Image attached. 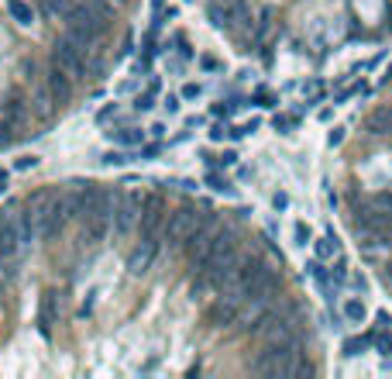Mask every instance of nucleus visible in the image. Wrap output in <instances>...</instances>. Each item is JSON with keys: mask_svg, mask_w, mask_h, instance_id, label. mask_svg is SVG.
<instances>
[{"mask_svg": "<svg viewBox=\"0 0 392 379\" xmlns=\"http://www.w3.org/2000/svg\"><path fill=\"white\" fill-rule=\"evenodd\" d=\"M62 18H66V35H73V39L83 42L86 48H93V45L107 35V21H104L100 14H93L86 4H76V7L69 4V11H66Z\"/></svg>", "mask_w": 392, "mask_h": 379, "instance_id": "obj_1", "label": "nucleus"}, {"mask_svg": "<svg viewBox=\"0 0 392 379\" xmlns=\"http://www.w3.org/2000/svg\"><path fill=\"white\" fill-rule=\"evenodd\" d=\"M300 352H296V345H275L269 341V348L265 352H258V359H255V373H262V376H300Z\"/></svg>", "mask_w": 392, "mask_h": 379, "instance_id": "obj_2", "label": "nucleus"}, {"mask_svg": "<svg viewBox=\"0 0 392 379\" xmlns=\"http://www.w3.org/2000/svg\"><path fill=\"white\" fill-rule=\"evenodd\" d=\"M73 214H69V200H66V193H45V200H41V211H38V235L41 238H55L62 228H66V221H69Z\"/></svg>", "mask_w": 392, "mask_h": 379, "instance_id": "obj_3", "label": "nucleus"}, {"mask_svg": "<svg viewBox=\"0 0 392 379\" xmlns=\"http://www.w3.org/2000/svg\"><path fill=\"white\" fill-rule=\"evenodd\" d=\"M86 45L76 42L73 35H66V39H59L55 42V66L66 73V76H73V80H83L86 76Z\"/></svg>", "mask_w": 392, "mask_h": 379, "instance_id": "obj_4", "label": "nucleus"}, {"mask_svg": "<svg viewBox=\"0 0 392 379\" xmlns=\"http://www.w3.org/2000/svg\"><path fill=\"white\" fill-rule=\"evenodd\" d=\"M200 221H203V214H196V207H179V211L169 217V224H165V242L169 245H183L196 231Z\"/></svg>", "mask_w": 392, "mask_h": 379, "instance_id": "obj_5", "label": "nucleus"}, {"mask_svg": "<svg viewBox=\"0 0 392 379\" xmlns=\"http://www.w3.org/2000/svg\"><path fill=\"white\" fill-rule=\"evenodd\" d=\"M162 217H165V197L162 193H148L145 204H141V221H138L141 242H155L158 228H162Z\"/></svg>", "mask_w": 392, "mask_h": 379, "instance_id": "obj_6", "label": "nucleus"}, {"mask_svg": "<svg viewBox=\"0 0 392 379\" xmlns=\"http://www.w3.org/2000/svg\"><path fill=\"white\" fill-rule=\"evenodd\" d=\"M141 197L138 193H124L118 204H114V228H118V235H131L134 228H138V221H141Z\"/></svg>", "mask_w": 392, "mask_h": 379, "instance_id": "obj_7", "label": "nucleus"}, {"mask_svg": "<svg viewBox=\"0 0 392 379\" xmlns=\"http://www.w3.org/2000/svg\"><path fill=\"white\" fill-rule=\"evenodd\" d=\"M45 86H48V93H52L55 107H66V104H69V97H73V76H66L59 66H52V69H48Z\"/></svg>", "mask_w": 392, "mask_h": 379, "instance_id": "obj_8", "label": "nucleus"}, {"mask_svg": "<svg viewBox=\"0 0 392 379\" xmlns=\"http://www.w3.org/2000/svg\"><path fill=\"white\" fill-rule=\"evenodd\" d=\"M152 259H155V242H141V249H134V255L127 259V269H131L134 276H141V273L152 266Z\"/></svg>", "mask_w": 392, "mask_h": 379, "instance_id": "obj_9", "label": "nucleus"}, {"mask_svg": "<svg viewBox=\"0 0 392 379\" xmlns=\"http://www.w3.org/2000/svg\"><path fill=\"white\" fill-rule=\"evenodd\" d=\"M368 131L372 135H392V107H379L368 118Z\"/></svg>", "mask_w": 392, "mask_h": 379, "instance_id": "obj_10", "label": "nucleus"}, {"mask_svg": "<svg viewBox=\"0 0 392 379\" xmlns=\"http://www.w3.org/2000/svg\"><path fill=\"white\" fill-rule=\"evenodd\" d=\"M234 317H237V303H234V300H227V296H224V300L210 310V321H214V324H231Z\"/></svg>", "mask_w": 392, "mask_h": 379, "instance_id": "obj_11", "label": "nucleus"}, {"mask_svg": "<svg viewBox=\"0 0 392 379\" xmlns=\"http://www.w3.org/2000/svg\"><path fill=\"white\" fill-rule=\"evenodd\" d=\"M7 11H10V18L21 21V25H31V21H35V11H31V4H24V0H7Z\"/></svg>", "mask_w": 392, "mask_h": 379, "instance_id": "obj_12", "label": "nucleus"}, {"mask_svg": "<svg viewBox=\"0 0 392 379\" xmlns=\"http://www.w3.org/2000/svg\"><path fill=\"white\" fill-rule=\"evenodd\" d=\"M55 300H59L55 294H45V300H41V331H45V335H48V328H52V321H55Z\"/></svg>", "mask_w": 392, "mask_h": 379, "instance_id": "obj_13", "label": "nucleus"}, {"mask_svg": "<svg viewBox=\"0 0 392 379\" xmlns=\"http://www.w3.org/2000/svg\"><path fill=\"white\" fill-rule=\"evenodd\" d=\"M368 207H375L382 217H389L392 221V193H375V197L368 200Z\"/></svg>", "mask_w": 392, "mask_h": 379, "instance_id": "obj_14", "label": "nucleus"}, {"mask_svg": "<svg viewBox=\"0 0 392 379\" xmlns=\"http://www.w3.org/2000/svg\"><path fill=\"white\" fill-rule=\"evenodd\" d=\"M344 317H348V321H354V324H361V321H365V303H361V300H344Z\"/></svg>", "mask_w": 392, "mask_h": 379, "instance_id": "obj_15", "label": "nucleus"}, {"mask_svg": "<svg viewBox=\"0 0 392 379\" xmlns=\"http://www.w3.org/2000/svg\"><path fill=\"white\" fill-rule=\"evenodd\" d=\"M111 138H114V142H120V145H138V142H141V131H134V128H124V131H118V135L111 131Z\"/></svg>", "mask_w": 392, "mask_h": 379, "instance_id": "obj_16", "label": "nucleus"}, {"mask_svg": "<svg viewBox=\"0 0 392 379\" xmlns=\"http://www.w3.org/2000/svg\"><path fill=\"white\" fill-rule=\"evenodd\" d=\"M316 255H320V259H330V255H337V238H320Z\"/></svg>", "mask_w": 392, "mask_h": 379, "instance_id": "obj_17", "label": "nucleus"}, {"mask_svg": "<svg viewBox=\"0 0 392 379\" xmlns=\"http://www.w3.org/2000/svg\"><path fill=\"white\" fill-rule=\"evenodd\" d=\"M21 118H24V107H21V100H10V104H7V121H10V125H18Z\"/></svg>", "mask_w": 392, "mask_h": 379, "instance_id": "obj_18", "label": "nucleus"}, {"mask_svg": "<svg viewBox=\"0 0 392 379\" xmlns=\"http://www.w3.org/2000/svg\"><path fill=\"white\" fill-rule=\"evenodd\" d=\"M83 4H86L93 14H100L104 21H111V7H107V4H100V0H83Z\"/></svg>", "mask_w": 392, "mask_h": 379, "instance_id": "obj_19", "label": "nucleus"}]
</instances>
